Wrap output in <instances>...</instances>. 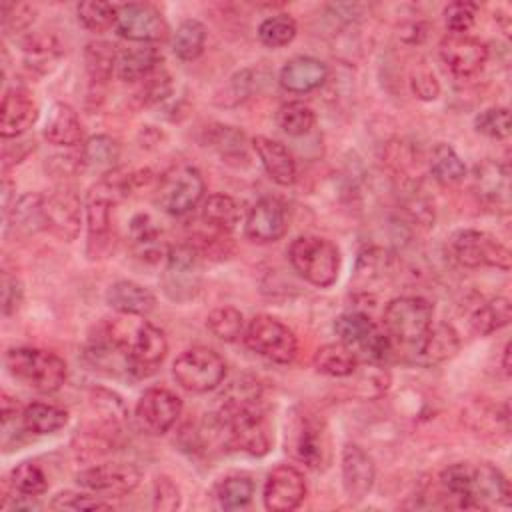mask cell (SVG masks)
Returning <instances> with one entry per match:
<instances>
[{
	"mask_svg": "<svg viewBox=\"0 0 512 512\" xmlns=\"http://www.w3.org/2000/svg\"><path fill=\"white\" fill-rule=\"evenodd\" d=\"M224 444L250 456H264L272 446L270 424L264 404L262 384L248 374H240L228 382L220 394V406L214 414Z\"/></svg>",
	"mask_w": 512,
	"mask_h": 512,
	"instance_id": "cell-1",
	"label": "cell"
},
{
	"mask_svg": "<svg viewBox=\"0 0 512 512\" xmlns=\"http://www.w3.org/2000/svg\"><path fill=\"white\" fill-rule=\"evenodd\" d=\"M444 492L460 508L486 510L510 504V486L500 468L490 462H456L440 472Z\"/></svg>",
	"mask_w": 512,
	"mask_h": 512,
	"instance_id": "cell-2",
	"label": "cell"
},
{
	"mask_svg": "<svg viewBox=\"0 0 512 512\" xmlns=\"http://www.w3.org/2000/svg\"><path fill=\"white\" fill-rule=\"evenodd\" d=\"M286 452L308 468L330 462V434L324 418L308 406H296L286 420Z\"/></svg>",
	"mask_w": 512,
	"mask_h": 512,
	"instance_id": "cell-3",
	"label": "cell"
},
{
	"mask_svg": "<svg viewBox=\"0 0 512 512\" xmlns=\"http://www.w3.org/2000/svg\"><path fill=\"white\" fill-rule=\"evenodd\" d=\"M292 268L310 284L328 288L340 272V250L334 242L322 236H298L288 248Z\"/></svg>",
	"mask_w": 512,
	"mask_h": 512,
	"instance_id": "cell-4",
	"label": "cell"
},
{
	"mask_svg": "<svg viewBox=\"0 0 512 512\" xmlns=\"http://www.w3.org/2000/svg\"><path fill=\"white\" fill-rule=\"evenodd\" d=\"M4 362L16 380L38 392H56L68 376L66 362L58 354L40 348H10Z\"/></svg>",
	"mask_w": 512,
	"mask_h": 512,
	"instance_id": "cell-5",
	"label": "cell"
},
{
	"mask_svg": "<svg viewBox=\"0 0 512 512\" xmlns=\"http://www.w3.org/2000/svg\"><path fill=\"white\" fill-rule=\"evenodd\" d=\"M202 172L192 164H174L168 168L156 186V204L170 216L190 214L204 198Z\"/></svg>",
	"mask_w": 512,
	"mask_h": 512,
	"instance_id": "cell-6",
	"label": "cell"
},
{
	"mask_svg": "<svg viewBox=\"0 0 512 512\" xmlns=\"http://www.w3.org/2000/svg\"><path fill=\"white\" fill-rule=\"evenodd\" d=\"M160 286L166 298L176 304L196 298L202 286V256L192 244H178L168 250Z\"/></svg>",
	"mask_w": 512,
	"mask_h": 512,
	"instance_id": "cell-7",
	"label": "cell"
},
{
	"mask_svg": "<svg viewBox=\"0 0 512 512\" xmlns=\"http://www.w3.org/2000/svg\"><path fill=\"white\" fill-rule=\"evenodd\" d=\"M382 320L392 340L416 346L432 326L434 306L422 296H398L386 304Z\"/></svg>",
	"mask_w": 512,
	"mask_h": 512,
	"instance_id": "cell-8",
	"label": "cell"
},
{
	"mask_svg": "<svg viewBox=\"0 0 512 512\" xmlns=\"http://www.w3.org/2000/svg\"><path fill=\"white\" fill-rule=\"evenodd\" d=\"M174 380L188 392L204 394L218 388L226 378L224 358L206 346L184 350L172 364Z\"/></svg>",
	"mask_w": 512,
	"mask_h": 512,
	"instance_id": "cell-9",
	"label": "cell"
},
{
	"mask_svg": "<svg viewBox=\"0 0 512 512\" xmlns=\"http://www.w3.org/2000/svg\"><path fill=\"white\" fill-rule=\"evenodd\" d=\"M334 332L358 358L384 362L392 352V338L364 312H346L336 318Z\"/></svg>",
	"mask_w": 512,
	"mask_h": 512,
	"instance_id": "cell-10",
	"label": "cell"
},
{
	"mask_svg": "<svg viewBox=\"0 0 512 512\" xmlns=\"http://www.w3.org/2000/svg\"><path fill=\"white\" fill-rule=\"evenodd\" d=\"M244 344L254 354L276 364H290L298 350L294 332L270 314H256L248 322L244 330Z\"/></svg>",
	"mask_w": 512,
	"mask_h": 512,
	"instance_id": "cell-11",
	"label": "cell"
},
{
	"mask_svg": "<svg viewBox=\"0 0 512 512\" xmlns=\"http://www.w3.org/2000/svg\"><path fill=\"white\" fill-rule=\"evenodd\" d=\"M454 258L466 268H498L510 270V250L492 234L484 230H458L450 240Z\"/></svg>",
	"mask_w": 512,
	"mask_h": 512,
	"instance_id": "cell-12",
	"label": "cell"
},
{
	"mask_svg": "<svg viewBox=\"0 0 512 512\" xmlns=\"http://www.w3.org/2000/svg\"><path fill=\"white\" fill-rule=\"evenodd\" d=\"M168 342L160 328L142 320L128 332V350H126V374L132 378L152 376L162 360L166 358Z\"/></svg>",
	"mask_w": 512,
	"mask_h": 512,
	"instance_id": "cell-13",
	"label": "cell"
},
{
	"mask_svg": "<svg viewBox=\"0 0 512 512\" xmlns=\"http://www.w3.org/2000/svg\"><path fill=\"white\" fill-rule=\"evenodd\" d=\"M116 32L132 42L156 44L168 38V22L162 12L148 2L116 4Z\"/></svg>",
	"mask_w": 512,
	"mask_h": 512,
	"instance_id": "cell-14",
	"label": "cell"
},
{
	"mask_svg": "<svg viewBox=\"0 0 512 512\" xmlns=\"http://www.w3.org/2000/svg\"><path fill=\"white\" fill-rule=\"evenodd\" d=\"M44 230L60 240H74L82 224V202L80 196L66 186H60L46 196L42 194Z\"/></svg>",
	"mask_w": 512,
	"mask_h": 512,
	"instance_id": "cell-15",
	"label": "cell"
},
{
	"mask_svg": "<svg viewBox=\"0 0 512 512\" xmlns=\"http://www.w3.org/2000/svg\"><path fill=\"white\" fill-rule=\"evenodd\" d=\"M142 472L132 462H104L76 474V482L102 496H126L140 484Z\"/></svg>",
	"mask_w": 512,
	"mask_h": 512,
	"instance_id": "cell-16",
	"label": "cell"
},
{
	"mask_svg": "<svg viewBox=\"0 0 512 512\" xmlns=\"http://www.w3.org/2000/svg\"><path fill=\"white\" fill-rule=\"evenodd\" d=\"M182 414V398L168 388H148L136 404V420L150 434H166Z\"/></svg>",
	"mask_w": 512,
	"mask_h": 512,
	"instance_id": "cell-17",
	"label": "cell"
},
{
	"mask_svg": "<svg viewBox=\"0 0 512 512\" xmlns=\"http://www.w3.org/2000/svg\"><path fill=\"white\" fill-rule=\"evenodd\" d=\"M440 60L456 76H472L488 62V46L470 34H446L438 44Z\"/></svg>",
	"mask_w": 512,
	"mask_h": 512,
	"instance_id": "cell-18",
	"label": "cell"
},
{
	"mask_svg": "<svg viewBox=\"0 0 512 512\" xmlns=\"http://www.w3.org/2000/svg\"><path fill=\"white\" fill-rule=\"evenodd\" d=\"M306 496V480L302 472L290 464L272 468L264 482V506L272 512L296 510Z\"/></svg>",
	"mask_w": 512,
	"mask_h": 512,
	"instance_id": "cell-19",
	"label": "cell"
},
{
	"mask_svg": "<svg viewBox=\"0 0 512 512\" xmlns=\"http://www.w3.org/2000/svg\"><path fill=\"white\" fill-rule=\"evenodd\" d=\"M288 230V214L282 200L274 196L260 198L246 216L244 234L248 240L268 244L280 240Z\"/></svg>",
	"mask_w": 512,
	"mask_h": 512,
	"instance_id": "cell-20",
	"label": "cell"
},
{
	"mask_svg": "<svg viewBox=\"0 0 512 512\" xmlns=\"http://www.w3.org/2000/svg\"><path fill=\"white\" fill-rule=\"evenodd\" d=\"M472 186L478 198L496 208L508 212L510 208V172L498 160H482L472 170Z\"/></svg>",
	"mask_w": 512,
	"mask_h": 512,
	"instance_id": "cell-21",
	"label": "cell"
},
{
	"mask_svg": "<svg viewBox=\"0 0 512 512\" xmlns=\"http://www.w3.org/2000/svg\"><path fill=\"white\" fill-rule=\"evenodd\" d=\"M38 120V104L24 88H10L4 92L0 108V134L4 140L26 134Z\"/></svg>",
	"mask_w": 512,
	"mask_h": 512,
	"instance_id": "cell-22",
	"label": "cell"
},
{
	"mask_svg": "<svg viewBox=\"0 0 512 512\" xmlns=\"http://www.w3.org/2000/svg\"><path fill=\"white\" fill-rule=\"evenodd\" d=\"M342 484L350 500H364L376 480V466L372 456L358 444L342 448Z\"/></svg>",
	"mask_w": 512,
	"mask_h": 512,
	"instance_id": "cell-23",
	"label": "cell"
},
{
	"mask_svg": "<svg viewBox=\"0 0 512 512\" xmlns=\"http://www.w3.org/2000/svg\"><path fill=\"white\" fill-rule=\"evenodd\" d=\"M328 80V66L312 56L290 58L278 74V82L286 92L306 94L320 88Z\"/></svg>",
	"mask_w": 512,
	"mask_h": 512,
	"instance_id": "cell-24",
	"label": "cell"
},
{
	"mask_svg": "<svg viewBox=\"0 0 512 512\" xmlns=\"http://www.w3.org/2000/svg\"><path fill=\"white\" fill-rule=\"evenodd\" d=\"M112 202L90 190L86 200V228H88V256L102 258L112 248Z\"/></svg>",
	"mask_w": 512,
	"mask_h": 512,
	"instance_id": "cell-25",
	"label": "cell"
},
{
	"mask_svg": "<svg viewBox=\"0 0 512 512\" xmlns=\"http://www.w3.org/2000/svg\"><path fill=\"white\" fill-rule=\"evenodd\" d=\"M252 148L270 180L280 186H290L296 180V160L282 142L268 136H254Z\"/></svg>",
	"mask_w": 512,
	"mask_h": 512,
	"instance_id": "cell-26",
	"label": "cell"
},
{
	"mask_svg": "<svg viewBox=\"0 0 512 512\" xmlns=\"http://www.w3.org/2000/svg\"><path fill=\"white\" fill-rule=\"evenodd\" d=\"M128 240H130V246H132V252L144 260V262H160L162 258H166L168 254V246H166V240H164V234L162 230L158 228V224L144 212L136 214L132 220H130V226H128Z\"/></svg>",
	"mask_w": 512,
	"mask_h": 512,
	"instance_id": "cell-27",
	"label": "cell"
},
{
	"mask_svg": "<svg viewBox=\"0 0 512 512\" xmlns=\"http://www.w3.org/2000/svg\"><path fill=\"white\" fill-rule=\"evenodd\" d=\"M394 274V256L380 248V246H366L358 252L356 270H354V284L370 292L380 284H386Z\"/></svg>",
	"mask_w": 512,
	"mask_h": 512,
	"instance_id": "cell-28",
	"label": "cell"
},
{
	"mask_svg": "<svg viewBox=\"0 0 512 512\" xmlns=\"http://www.w3.org/2000/svg\"><path fill=\"white\" fill-rule=\"evenodd\" d=\"M42 134L50 144L64 148H74L84 140V128L76 110L64 102L50 108Z\"/></svg>",
	"mask_w": 512,
	"mask_h": 512,
	"instance_id": "cell-29",
	"label": "cell"
},
{
	"mask_svg": "<svg viewBox=\"0 0 512 512\" xmlns=\"http://www.w3.org/2000/svg\"><path fill=\"white\" fill-rule=\"evenodd\" d=\"M106 302L120 314L146 316L156 308V296L142 284L118 280L106 290Z\"/></svg>",
	"mask_w": 512,
	"mask_h": 512,
	"instance_id": "cell-30",
	"label": "cell"
},
{
	"mask_svg": "<svg viewBox=\"0 0 512 512\" xmlns=\"http://www.w3.org/2000/svg\"><path fill=\"white\" fill-rule=\"evenodd\" d=\"M162 66V54L154 46L126 48L118 52L116 74L124 82H140Z\"/></svg>",
	"mask_w": 512,
	"mask_h": 512,
	"instance_id": "cell-31",
	"label": "cell"
},
{
	"mask_svg": "<svg viewBox=\"0 0 512 512\" xmlns=\"http://www.w3.org/2000/svg\"><path fill=\"white\" fill-rule=\"evenodd\" d=\"M460 348L458 332L450 324H432L426 336L416 344V352L426 364H440L450 360Z\"/></svg>",
	"mask_w": 512,
	"mask_h": 512,
	"instance_id": "cell-32",
	"label": "cell"
},
{
	"mask_svg": "<svg viewBox=\"0 0 512 512\" xmlns=\"http://www.w3.org/2000/svg\"><path fill=\"white\" fill-rule=\"evenodd\" d=\"M20 420H22V428L26 432L46 436V434H54L66 426L68 412L56 404L32 402L22 408Z\"/></svg>",
	"mask_w": 512,
	"mask_h": 512,
	"instance_id": "cell-33",
	"label": "cell"
},
{
	"mask_svg": "<svg viewBox=\"0 0 512 512\" xmlns=\"http://www.w3.org/2000/svg\"><path fill=\"white\" fill-rule=\"evenodd\" d=\"M360 358L342 342L324 344L314 354V368L332 378H346L356 372Z\"/></svg>",
	"mask_w": 512,
	"mask_h": 512,
	"instance_id": "cell-34",
	"label": "cell"
},
{
	"mask_svg": "<svg viewBox=\"0 0 512 512\" xmlns=\"http://www.w3.org/2000/svg\"><path fill=\"white\" fill-rule=\"evenodd\" d=\"M240 220V204L228 196V194H210L204 202H202V212H200V222L230 234L234 230V226Z\"/></svg>",
	"mask_w": 512,
	"mask_h": 512,
	"instance_id": "cell-35",
	"label": "cell"
},
{
	"mask_svg": "<svg viewBox=\"0 0 512 512\" xmlns=\"http://www.w3.org/2000/svg\"><path fill=\"white\" fill-rule=\"evenodd\" d=\"M512 318V308H510V300L506 296H496L490 300L480 302L472 314H470V328L480 334V336H488L500 328H504Z\"/></svg>",
	"mask_w": 512,
	"mask_h": 512,
	"instance_id": "cell-36",
	"label": "cell"
},
{
	"mask_svg": "<svg viewBox=\"0 0 512 512\" xmlns=\"http://www.w3.org/2000/svg\"><path fill=\"white\" fill-rule=\"evenodd\" d=\"M22 52H24V62L32 70L48 72L50 64H54L62 56V48L56 40V36L48 32H34L28 34L22 40Z\"/></svg>",
	"mask_w": 512,
	"mask_h": 512,
	"instance_id": "cell-37",
	"label": "cell"
},
{
	"mask_svg": "<svg viewBox=\"0 0 512 512\" xmlns=\"http://www.w3.org/2000/svg\"><path fill=\"white\" fill-rule=\"evenodd\" d=\"M84 64L92 84H106L116 70L118 50L114 44L104 40L88 42L84 48Z\"/></svg>",
	"mask_w": 512,
	"mask_h": 512,
	"instance_id": "cell-38",
	"label": "cell"
},
{
	"mask_svg": "<svg viewBox=\"0 0 512 512\" xmlns=\"http://www.w3.org/2000/svg\"><path fill=\"white\" fill-rule=\"evenodd\" d=\"M428 166H430V174L434 176V180H438L444 186H454V184L462 182L466 176V164L456 154V150L446 142H438L432 148Z\"/></svg>",
	"mask_w": 512,
	"mask_h": 512,
	"instance_id": "cell-39",
	"label": "cell"
},
{
	"mask_svg": "<svg viewBox=\"0 0 512 512\" xmlns=\"http://www.w3.org/2000/svg\"><path fill=\"white\" fill-rule=\"evenodd\" d=\"M10 228L18 234H34L44 228L42 214V194H24L14 200L12 210L8 212Z\"/></svg>",
	"mask_w": 512,
	"mask_h": 512,
	"instance_id": "cell-40",
	"label": "cell"
},
{
	"mask_svg": "<svg viewBox=\"0 0 512 512\" xmlns=\"http://www.w3.org/2000/svg\"><path fill=\"white\" fill-rule=\"evenodd\" d=\"M206 146L216 150L224 160H246V134L228 124H214L206 130Z\"/></svg>",
	"mask_w": 512,
	"mask_h": 512,
	"instance_id": "cell-41",
	"label": "cell"
},
{
	"mask_svg": "<svg viewBox=\"0 0 512 512\" xmlns=\"http://www.w3.org/2000/svg\"><path fill=\"white\" fill-rule=\"evenodd\" d=\"M204 44H206V26L196 18L182 20L172 38L174 54L180 60L190 62L202 54Z\"/></svg>",
	"mask_w": 512,
	"mask_h": 512,
	"instance_id": "cell-42",
	"label": "cell"
},
{
	"mask_svg": "<svg viewBox=\"0 0 512 512\" xmlns=\"http://www.w3.org/2000/svg\"><path fill=\"white\" fill-rule=\"evenodd\" d=\"M80 152L86 168H98L104 172H110L112 168H116V162L120 158L118 142L106 134L88 138L80 148Z\"/></svg>",
	"mask_w": 512,
	"mask_h": 512,
	"instance_id": "cell-43",
	"label": "cell"
},
{
	"mask_svg": "<svg viewBox=\"0 0 512 512\" xmlns=\"http://www.w3.org/2000/svg\"><path fill=\"white\" fill-rule=\"evenodd\" d=\"M214 496L224 510H238L250 504L254 496V482L244 474H232L220 480L214 488Z\"/></svg>",
	"mask_w": 512,
	"mask_h": 512,
	"instance_id": "cell-44",
	"label": "cell"
},
{
	"mask_svg": "<svg viewBox=\"0 0 512 512\" xmlns=\"http://www.w3.org/2000/svg\"><path fill=\"white\" fill-rule=\"evenodd\" d=\"M316 122L314 110L304 102H286L276 112L278 128L288 136H304Z\"/></svg>",
	"mask_w": 512,
	"mask_h": 512,
	"instance_id": "cell-45",
	"label": "cell"
},
{
	"mask_svg": "<svg viewBox=\"0 0 512 512\" xmlns=\"http://www.w3.org/2000/svg\"><path fill=\"white\" fill-rule=\"evenodd\" d=\"M208 330L222 342H236L244 334V316L234 306H218L206 318Z\"/></svg>",
	"mask_w": 512,
	"mask_h": 512,
	"instance_id": "cell-46",
	"label": "cell"
},
{
	"mask_svg": "<svg viewBox=\"0 0 512 512\" xmlns=\"http://www.w3.org/2000/svg\"><path fill=\"white\" fill-rule=\"evenodd\" d=\"M10 486L20 496L38 498L48 490V478L34 462H20L10 472Z\"/></svg>",
	"mask_w": 512,
	"mask_h": 512,
	"instance_id": "cell-47",
	"label": "cell"
},
{
	"mask_svg": "<svg viewBox=\"0 0 512 512\" xmlns=\"http://www.w3.org/2000/svg\"><path fill=\"white\" fill-rule=\"evenodd\" d=\"M298 32L296 20L288 14H274L260 22L258 38L268 48H282L288 46Z\"/></svg>",
	"mask_w": 512,
	"mask_h": 512,
	"instance_id": "cell-48",
	"label": "cell"
},
{
	"mask_svg": "<svg viewBox=\"0 0 512 512\" xmlns=\"http://www.w3.org/2000/svg\"><path fill=\"white\" fill-rule=\"evenodd\" d=\"M76 12H78L80 24L94 34H102L112 26H116V4L88 0V2H80Z\"/></svg>",
	"mask_w": 512,
	"mask_h": 512,
	"instance_id": "cell-49",
	"label": "cell"
},
{
	"mask_svg": "<svg viewBox=\"0 0 512 512\" xmlns=\"http://www.w3.org/2000/svg\"><path fill=\"white\" fill-rule=\"evenodd\" d=\"M474 128L476 132L494 138V140H504L510 136V112L504 106H492L482 110L474 118Z\"/></svg>",
	"mask_w": 512,
	"mask_h": 512,
	"instance_id": "cell-50",
	"label": "cell"
},
{
	"mask_svg": "<svg viewBox=\"0 0 512 512\" xmlns=\"http://www.w3.org/2000/svg\"><path fill=\"white\" fill-rule=\"evenodd\" d=\"M356 388L360 396L364 398H378L382 396L390 386V374L376 362H370L368 366H362V370L356 368Z\"/></svg>",
	"mask_w": 512,
	"mask_h": 512,
	"instance_id": "cell-51",
	"label": "cell"
},
{
	"mask_svg": "<svg viewBox=\"0 0 512 512\" xmlns=\"http://www.w3.org/2000/svg\"><path fill=\"white\" fill-rule=\"evenodd\" d=\"M478 16V4L470 0H456L444 8V22L450 34H468Z\"/></svg>",
	"mask_w": 512,
	"mask_h": 512,
	"instance_id": "cell-52",
	"label": "cell"
},
{
	"mask_svg": "<svg viewBox=\"0 0 512 512\" xmlns=\"http://www.w3.org/2000/svg\"><path fill=\"white\" fill-rule=\"evenodd\" d=\"M142 86L136 92V98L140 100V104L144 106H152L162 102L164 98L170 96L172 92V78L170 74L160 66L158 70H154L152 74H148L144 80H140Z\"/></svg>",
	"mask_w": 512,
	"mask_h": 512,
	"instance_id": "cell-53",
	"label": "cell"
},
{
	"mask_svg": "<svg viewBox=\"0 0 512 512\" xmlns=\"http://www.w3.org/2000/svg\"><path fill=\"white\" fill-rule=\"evenodd\" d=\"M52 510H72V512H84V510H110L112 504L90 496L82 492H60L50 502Z\"/></svg>",
	"mask_w": 512,
	"mask_h": 512,
	"instance_id": "cell-54",
	"label": "cell"
},
{
	"mask_svg": "<svg viewBox=\"0 0 512 512\" xmlns=\"http://www.w3.org/2000/svg\"><path fill=\"white\" fill-rule=\"evenodd\" d=\"M410 88L416 98L426 100V102L436 100L440 94V84L428 66H418L412 70Z\"/></svg>",
	"mask_w": 512,
	"mask_h": 512,
	"instance_id": "cell-55",
	"label": "cell"
},
{
	"mask_svg": "<svg viewBox=\"0 0 512 512\" xmlns=\"http://www.w3.org/2000/svg\"><path fill=\"white\" fill-rule=\"evenodd\" d=\"M152 500H154V508L156 510H164V512H172L180 506V490L174 484V480H170L168 476H158L154 480V488H152Z\"/></svg>",
	"mask_w": 512,
	"mask_h": 512,
	"instance_id": "cell-56",
	"label": "cell"
},
{
	"mask_svg": "<svg viewBox=\"0 0 512 512\" xmlns=\"http://www.w3.org/2000/svg\"><path fill=\"white\" fill-rule=\"evenodd\" d=\"M24 298V288L22 282L12 276L8 270L2 272V314L4 316H12Z\"/></svg>",
	"mask_w": 512,
	"mask_h": 512,
	"instance_id": "cell-57",
	"label": "cell"
},
{
	"mask_svg": "<svg viewBox=\"0 0 512 512\" xmlns=\"http://www.w3.org/2000/svg\"><path fill=\"white\" fill-rule=\"evenodd\" d=\"M46 168L54 176L68 178V176H74V174L82 172L86 166H84V160H82V152H78V154H56L46 162Z\"/></svg>",
	"mask_w": 512,
	"mask_h": 512,
	"instance_id": "cell-58",
	"label": "cell"
},
{
	"mask_svg": "<svg viewBox=\"0 0 512 512\" xmlns=\"http://www.w3.org/2000/svg\"><path fill=\"white\" fill-rule=\"evenodd\" d=\"M502 370L506 376H510V342H506L502 352Z\"/></svg>",
	"mask_w": 512,
	"mask_h": 512,
	"instance_id": "cell-59",
	"label": "cell"
}]
</instances>
